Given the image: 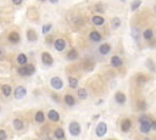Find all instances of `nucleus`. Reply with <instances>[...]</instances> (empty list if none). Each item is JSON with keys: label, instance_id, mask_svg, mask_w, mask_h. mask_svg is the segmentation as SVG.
I'll list each match as a JSON object with an SVG mask.
<instances>
[{"label": "nucleus", "instance_id": "nucleus-32", "mask_svg": "<svg viewBox=\"0 0 156 140\" xmlns=\"http://www.w3.org/2000/svg\"><path fill=\"white\" fill-rule=\"evenodd\" d=\"M146 80H147V78H146V77H144L143 75H139V76H138V79H137L138 84H140V85H143L144 83H146Z\"/></svg>", "mask_w": 156, "mask_h": 140}, {"label": "nucleus", "instance_id": "nucleus-31", "mask_svg": "<svg viewBox=\"0 0 156 140\" xmlns=\"http://www.w3.org/2000/svg\"><path fill=\"white\" fill-rule=\"evenodd\" d=\"M132 36H133V38L138 42L139 38H140V36H139V28H137V27H133L132 28Z\"/></svg>", "mask_w": 156, "mask_h": 140}, {"label": "nucleus", "instance_id": "nucleus-25", "mask_svg": "<svg viewBox=\"0 0 156 140\" xmlns=\"http://www.w3.org/2000/svg\"><path fill=\"white\" fill-rule=\"evenodd\" d=\"M68 84L72 89H76L78 85V79H76L75 77H68Z\"/></svg>", "mask_w": 156, "mask_h": 140}, {"label": "nucleus", "instance_id": "nucleus-10", "mask_svg": "<svg viewBox=\"0 0 156 140\" xmlns=\"http://www.w3.org/2000/svg\"><path fill=\"white\" fill-rule=\"evenodd\" d=\"M7 39H9V42H11L14 44H17L20 42L21 37H20V34H19L17 32H11L10 34H9V37H7Z\"/></svg>", "mask_w": 156, "mask_h": 140}, {"label": "nucleus", "instance_id": "nucleus-8", "mask_svg": "<svg viewBox=\"0 0 156 140\" xmlns=\"http://www.w3.org/2000/svg\"><path fill=\"white\" fill-rule=\"evenodd\" d=\"M151 130V122L150 121H145L140 123V131L143 134H149V131Z\"/></svg>", "mask_w": 156, "mask_h": 140}, {"label": "nucleus", "instance_id": "nucleus-13", "mask_svg": "<svg viewBox=\"0 0 156 140\" xmlns=\"http://www.w3.org/2000/svg\"><path fill=\"white\" fill-rule=\"evenodd\" d=\"M130 127H132V121H130V119H123V121H122V124H121L122 131L127 133V131L130 129Z\"/></svg>", "mask_w": 156, "mask_h": 140}, {"label": "nucleus", "instance_id": "nucleus-21", "mask_svg": "<svg viewBox=\"0 0 156 140\" xmlns=\"http://www.w3.org/2000/svg\"><path fill=\"white\" fill-rule=\"evenodd\" d=\"M65 102H66V105H68V106H73L76 104V100L71 94H66L65 95Z\"/></svg>", "mask_w": 156, "mask_h": 140}, {"label": "nucleus", "instance_id": "nucleus-23", "mask_svg": "<svg viewBox=\"0 0 156 140\" xmlns=\"http://www.w3.org/2000/svg\"><path fill=\"white\" fill-rule=\"evenodd\" d=\"M14 128H15L16 130H21V129L23 128V121L20 119V118L14 119Z\"/></svg>", "mask_w": 156, "mask_h": 140}, {"label": "nucleus", "instance_id": "nucleus-5", "mask_svg": "<svg viewBox=\"0 0 156 140\" xmlns=\"http://www.w3.org/2000/svg\"><path fill=\"white\" fill-rule=\"evenodd\" d=\"M54 48H55L56 51H63L65 48H66V42H65V39H62V38L55 39V42H54Z\"/></svg>", "mask_w": 156, "mask_h": 140}, {"label": "nucleus", "instance_id": "nucleus-41", "mask_svg": "<svg viewBox=\"0 0 156 140\" xmlns=\"http://www.w3.org/2000/svg\"><path fill=\"white\" fill-rule=\"evenodd\" d=\"M40 1H45V0H40Z\"/></svg>", "mask_w": 156, "mask_h": 140}, {"label": "nucleus", "instance_id": "nucleus-9", "mask_svg": "<svg viewBox=\"0 0 156 140\" xmlns=\"http://www.w3.org/2000/svg\"><path fill=\"white\" fill-rule=\"evenodd\" d=\"M101 34L99 32H96V31H92L89 33V39L92 40V42H95V43H98V42H100L101 40Z\"/></svg>", "mask_w": 156, "mask_h": 140}, {"label": "nucleus", "instance_id": "nucleus-4", "mask_svg": "<svg viewBox=\"0 0 156 140\" xmlns=\"http://www.w3.org/2000/svg\"><path fill=\"white\" fill-rule=\"evenodd\" d=\"M26 95H27V90H26L24 87H17L15 89V92H14V96H15V99H17V100L24 97Z\"/></svg>", "mask_w": 156, "mask_h": 140}, {"label": "nucleus", "instance_id": "nucleus-3", "mask_svg": "<svg viewBox=\"0 0 156 140\" xmlns=\"http://www.w3.org/2000/svg\"><path fill=\"white\" fill-rule=\"evenodd\" d=\"M106 131H108V126H106V123L105 122H100V123H98V126H96V129H95V133L98 136H104L106 134Z\"/></svg>", "mask_w": 156, "mask_h": 140}, {"label": "nucleus", "instance_id": "nucleus-39", "mask_svg": "<svg viewBox=\"0 0 156 140\" xmlns=\"http://www.w3.org/2000/svg\"><path fill=\"white\" fill-rule=\"evenodd\" d=\"M151 129L152 130H156V121H152L151 122Z\"/></svg>", "mask_w": 156, "mask_h": 140}, {"label": "nucleus", "instance_id": "nucleus-19", "mask_svg": "<svg viewBox=\"0 0 156 140\" xmlns=\"http://www.w3.org/2000/svg\"><path fill=\"white\" fill-rule=\"evenodd\" d=\"M143 38L145 40H151L154 38V32H152V29H150V28L145 29L144 33H143Z\"/></svg>", "mask_w": 156, "mask_h": 140}, {"label": "nucleus", "instance_id": "nucleus-43", "mask_svg": "<svg viewBox=\"0 0 156 140\" xmlns=\"http://www.w3.org/2000/svg\"><path fill=\"white\" fill-rule=\"evenodd\" d=\"M122 1H125V0H122Z\"/></svg>", "mask_w": 156, "mask_h": 140}, {"label": "nucleus", "instance_id": "nucleus-24", "mask_svg": "<svg viewBox=\"0 0 156 140\" xmlns=\"http://www.w3.org/2000/svg\"><path fill=\"white\" fill-rule=\"evenodd\" d=\"M34 119H36V122H37V123H43V122L45 121V116H44V113H43L42 111H38V112L36 113Z\"/></svg>", "mask_w": 156, "mask_h": 140}, {"label": "nucleus", "instance_id": "nucleus-38", "mask_svg": "<svg viewBox=\"0 0 156 140\" xmlns=\"http://www.w3.org/2000/svg\"><path fill=\"white\" fill-rule=\"evenodd\" d=\"M22 1H23V0H12V3H14L15 5H21Z\"/></svg>", "mask_w": 156, "mask_h": 140}, {"label": "nucleus", "instance_id": "nucleus-18", "mask_svg": "<svg viewBox=\"0 0 156 140\" xmlns=\"http://www.w3.org/2000/svg\"><path fill=\"white\" fill-rule=\"evenodd\" d=\"M78 57V51L76 50V49H71V50L67 53V59L70 61H73V60H76Z\"/></svg>", "mask_w": 156, "mask_h": 140}, {"label": "nucleus", "instance_id": "nucleus-20", "mask_svg": "<svg viewBox=\"0 0 156 140\" xmlns=\"http://www.w3.org/2000/svg\"><path fill=\"white\" fill-rule=\"evenodd\" d=\"M27 61H28V59H27V55L26 54H20L17 56V62H19V65L24 66V65H27Z\"/></svg>", "mask_w": 156, "mask_h": 140}, {"label": "nucleus", "instance_id": "nucleus-36", "mask_svg": "<svg viewBox=\"0 0 156 140\" xmlns=\"http://www.w3.org/2000/svg\"><path fill=\"white\" fill-rule=\"evenodd\" d=\"M146 63L149 65V66H147V67H149V68H150L152 72H155V71H156V70L152 67V66H154V63H152V61H151V60H147V61H146Z\"/></svg>", "mask_w": 156, "mask_h": 140}, {"label": "nucleus", "instance_id": "nucleus-1", "mask_svg": "<svg viewBox=\"0 0 156 140\" xmlns=\"http://www.w3.org/2000/svg\"><path fill=\"white\" fill-rule=\"evenodd\" d=\"M17 72H19V75L22 76V77H29L32 75H34L36 67L33 65H24V66H21Z\"/></svg>", "mask_w": 156, "mask_h": 140}, {"label": "nucleus", "instance_id": "nucleus-34", "mask_svg": "<svg viewBox=\"0 0 156 140\" xmlns=\"http://www.w3.org/2000/svg\"><path fill=\"white\" fill-rule=\"evenodd\" d=\"M4 57H5V49L3 46H0V61L4 60Z\"/></svg>", "mask_w": 156, "mask_h": 140}, {"label": "nucleus", "instance_id": "nucleus-6", "mask_svg": "<svg viewBox=\"0 0 156 140\" xmlns=\"http://www.w3.org/2000/svg\"><path fill=\"white\" fill-rule=\"evenodd\" d=\"M50 85H51L54 89H56V90H60V89H62L63 83H62L61 78H59V77H53L51 80H50Z\"/></svg>", "mask_w": 156, "mask_h": 140}, {"label": "nucleus", "instance_id": "nucleus-22", "mask_svg": "<svg viewBox=\"0 0 156 140\" xmlns=\"http://www.w3.org/2000/svg\"><path fill=\"white\" fill-rule=\"evenodd\" d=\"M1 92L5 96H10L11 93H12V90H11V87L10 85H7V84H4L1 85Z\"/></svg>", "mask_w": 156, "mask_h": 140}, {"label": "nucleus", "instance_id": "nucleus-40", "mask_svg": "<svg viewBox=\"0 0 156 140\" xmlns=\"http://www.w3.org/2000/svg\"><path fill=\"white\" fill-rule=\"evenodd\" d=\"M49 1H50L51 4H56L57 1H59V0H49Z\"/></svg>", "mask_w": 156, "mask_h": 140}, {"label": "nucleus", "instance_id": "nucleus-11", "mask_svg": "<svg viewBox=\"0 0 156 140\" xmlns=\"http://www.w3.org/2000/svg\"><path fill=\"white\" fill-rule=\"evenodd\" d=\"M122 65H123V61L121 60V57H120V56L115 55V56L111 57V66H113V67L118 68V67H121Z\"/></svg>", "mask_w": 156, "mask_h": 140}, {"label": "nucleus", "instance_id": "nucleus-7", "mask_svg": "<svg viewBox=\"0 0 156 140\" xmlns=\"http://www.w3.org/2000/svg\"><path fill=\"white\" fill-rule=\"evenodd\" d=\"M42 62L45 66H51L54 63V59H53V56L49 53H43L42 54Z\"/></svg>", "mask_w": 156, "mask_h": 140}, {"label": "nucleus", "instance_id": "nucleus-35", "mask_svg": "<svg viewBox=\"0 0 156 140\" xmlns=\"http://www.w3.org/2000/svg\"><path fill=\"white\" fill-rule=\"evenodd\" d=\"M138 109L140 110V111H144L145 109H146V105H145V102H139V105H138Z\"/></svg>", "mask_w": 156, "mask_h": 140}, {"label": "nucleus", "instance_id": "nucleus-2", "mask_svg": "<svg viewBox=\"0 0 156 140\" xmlns=\"http://www.w3.org/2000/svg\"><path fill=\"white\" fill-rule=\"evenodd\" d=\"M68 130H70V134L73 135V136H77L80 134V126L78 122H71L70 123V127H68Z\"/></svg>", "mask_w": 156, "mask_h": 140}, {"label": "nucleus", "instance_id": "nucleus-12", "mask_svg": "<svg viewBox=\"0 0 156 140\" xmlns=\"http://www.w3.org/2000/svg\"><path fill=\"white\" fill-rule=\"evenodd\" d=\"M92 22H93V24L94 26H103V24L105 23V20H104V17H101V16H99V15H95V16H93L92 17Z\"/></svg>", "mask_w": 156, "mask_h": 140}, {"label": "nucleus", "instance_id": "nucleus-16", "mask_svg": "<svg viewBox=\"0 0 156 140\" xmlns=\"http://www.w3.org/2000/svg\"><path fill=\"white\" fill-rule=\"evenodd\" d=\"M48 117H49V119L53 121V122H57V121L60 119V114H59V112L55 111V110H50V111H49V113H48Z\"/></svg>", "mask_w": 156, "mask_h": 140}, {"label": "nucleus", "instance_id": "nucleus-37", "mask_svg": "<svg viewBox=\"0 0 156 140\" xmlns=\"http://www.w3.org/2000/svg\"><path fill=\"white\" fill-rule=\"evenodd\" d=\"M145 121H149V117H147L146 114H143V116H140V118H139V123L145 122Z\"/></svg>", "mask_w": 156, "mask_h": 140}, {"label": "nucleus", "instance_id": "nucleus-29", "mask_svg": "<svg viewBox=\"0 0 156 140\" xmlns=\"http://www.w3.org/2000/svg\"><path fill=\"white\" fill-rule=\"evenodd\" d=\"M51 28H53L51 23H46V24H44V26H43V28H42V32H43V34H48V33L51 31Z\"/></svg>", "mask_w": 156, "mask_h": 140}, {"label": "nucleus", "instance_id": "nucleus-15", "mask_svg": "<svg viewBox=\"0 0 156 140\" xmlns=\"http://www.w3.org/2000/svg\"><path fill=\"white\" fill-rule=\"evenodd\" d=\"M27 39L29 42H37V39H38L37 32L34 29H28L27 31Z\"/></svg>", "mask_w": 156, "mask_h": 140}, {"label": "nucleus", "instance_id": "nucleus-17", "mask_svg": "<svg viewBox=\"0 0 156 140\" xmlns=\"http://www.w3.org/2000/svg\"><path fill=\"white\" fill-rule=\"evenodd\" d=\"M111 51V45L110 44H101L100 46H99V53L101 54V55H108L109 53Z\"/></svg>", "mask_w": 156, "mask_h": 140}, {"label": "nucleus", "instance_id": "nucleus-42", "mask_svg": "<svg viewBox=\"0 0 156 140\" xmlns=\"http://www.w3.org/2000/svg\"><path fill=\"white\" fill-rule=\"evenodd\" d=\"M109 140H112V139H109Z\"/></svg>", "mask_w": 156, "mask_h": 140}, {"label": "nucleus", "instance_id": "nucleus-26", "mask_svg": "<svg viewBox=\"0 0 156 140\" xmlns=\"http://www.w3.org/2000/svg\"><path fill=\"white\" fill-rule=\"evenodd\" d=\"M77 95H78V97L80 99V100H85L87 99V96H88V94H87V90L85 89H78V93H77Z\"/></svg>", "mask_w": 156, "mask_h": 140}, {"label": "nucleus", "instance_id": "nucleus-30", "mask_svg": "<svg viewBox=\"0 0 156 140\" xmlns=\"http://www.w3.org/2000/svg\"><path fill=\"white\" fill-rule=\"evenodd\" d=\"M140 5H142V1H140V0H134V1L130 4V9H132V11H135Z\"/></svg>", "mask_w": 156, "mask_h": 140}, {"label": "nucleus", "instance_id": "nucleus-33", "mask_svg": "<svg viewBox=\"0 0 156 140\" xmlns=\"http://www.w3.org/2000/svg\"><path fill=\"white\" fill-rule=\"evenodd\" d=\"M7 138V134L4 129H0V140H6Z\"/></svg>", "mask_w": 156, "mask_h": 140}, {"label": "nucleus", "instance_id": "nucleus-14", "mask_svg": "<svg viewBox=\"0 0 156 140\" xmlns=\"http://www.w3.org/2000/svg\"><path fill=\"white\" fill-rule=\"evenodd\" d=\"M115 100H116V102H117V104L123 105V104L126 102V95L123 94L122 92H117V93H116V95H115Z\"/></svg>", "mask_w": 156, "mask_h": 140}, {"label": "nucleus", "instance_id": "nucleus-27", "mask_svg": "<svg viewBox=\"0 0 156 140\" xmlns=\"http://www.w3.org/2000/svg\"><path fill=\"white\" fill-rule=\"evenodd\" d=\"M55 138H56V139H63V138H65V131H63L62 128L55 129Z\"/></svg>", "mask_w": 156, "mask_h": 140}, {"label": "nucleus", "instance_id": "nucleus-28", "mask_svg": "<svg viewBox=\"0 0 156 140\" xmlns=\"http://www.w3.org/2000/svg\"><path fill=\"white\" fill-rule=\"evenodd\" d=\"M120 26H121V20H120L118 17L112 18V21H111V27H112L113 29H117Z\"/></svg>", "mask_w": 156, "mask_h": 140}]
</instances>
